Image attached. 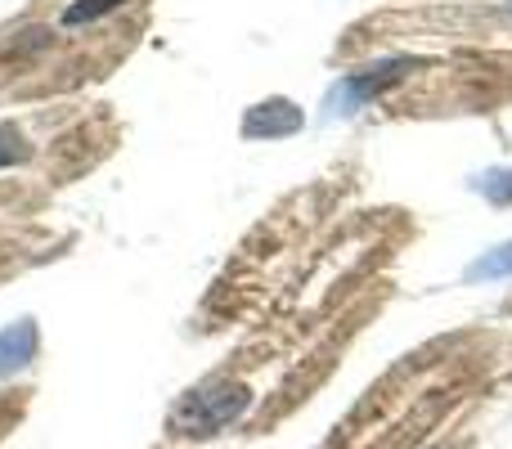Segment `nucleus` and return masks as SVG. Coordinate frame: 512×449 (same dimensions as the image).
<instances>
[{"label":"nucleus","mask_w":512,"mask_h":449,"mask_svg":"<svg viewBox=\"0 0 512 449\" xmlns=\"http://www.w3.org/2000/svg\"><path fill=\"white\" fill-rule=\"evenodd\" d=\"M252 409V391L243 382H207V387H194L189 396L176 400L171 409V432L189 436V441H203V436H216L225 427H234L243 414Z\"/></svg>","instance_id":"obj_1"},{"label":"nucleus","mask_w":512,"mask_h":449,"mask_svg":"<svg viewBox=\"0 0 512 449\" xmlns=\"http://www.w3.org/2000/svg\"><path fill=\"white\" fill-rule=\"evenodd\" d=\"M414 68H423V59L391 54V59H378V63H369V68H360V72H346V77H337L333 86H328L324 117L328 122H337V117H355L364 104H373V99L387 95L391 86H400L405 72H414Z\"/></svg>","instance_id":"obj_2"},{"label":"nucleus","mask_w":512,"mask_h":449,"mask_svg":"<svg viewBox=\"0 0 512 449\" xmlns=\"http://www.w3.org/2000/svg\"><path fill=\"white\" fill-rule=\"evenodd\" d=\"M306 113H301L292 99H265V104L248 108L243 117V135L248 140H283V135H297Z\"/></svg>","instance_id":"obj_3"},{"label":"nucleus","mask_w":512,"mask_h":449,"mask_svg":"<svg viewBox=\"0 0 512 449\" xmlns=\"http://www.w3.org/2000/svg\"><path fill=\"white\" fill-rule=\"evenodd\" d=\"M36 342H41V333H36L32 319H14V324L0 328V378L27 369L36 360Z\"/></svg>","instance_id":"obj_4"},{"label":"nucleus","mask_w":512,"mask_h":449,"mask_svg":"<svg viewBox=\"0 0 512 449\" xmlns=\"http://www.w3.org/2000/svg\"><path fill=\"white\" fill-rule=\"evenodd\" d=\"M463 279L468 283H481V279H512V243L504 247H495V252H486V256H477V261L463 270Z\"/></svg>","instance_id":"obj_5"},{"label":"nucleus","mask_w":512,"mask_h":449,"mask_svg":"<svg viewBox=\"0 0 512 449\" xmlns=\"http://www.w3.org/2000/svg\"><path fill=\"white\" fill-rule=\"evenodd\" d=\"M122 5H126V0H72V5L63 9L59 23L63 27H86V23H95V18L113 14V9H122Z\"/></svg>","instance_id":"obj_6"},{"label":"nucleus","mask_w":512,"mask_h":449,"mask_svg":"<svg viewBox=\"0 0 512 449\" xmlns=\"http://www.w3.org/2000/svg\"><path fill=\"white\" fill-rule=\"evenodd\" d=\"M472 189H477V194H486L490 203L508 207V203H512V167H495V171H486V176L472 180Z\"/></svg>","instance_id":"obj_7"},{"label":"nucleus","mask_w":512,"mask_h":449,"mask_svg":"<svg viewBox=\"0 0 512 449\" xmlns=\"http://www.w3.org/2000/svg\"><path fill=\"white\" fill-rule=\"evenodd\" d=\"M27 153H32V149H27L23 131H18V126H9V122H0V171L27 162Z\"/></svg>","instance_id":"obj_8"},{"label":"nucleus","mask_w":512,"mask_h":449,"mask_svg":"<svg viewBox=\"0 0 512 449\" xmlns=\"http://www.w3.org/2000/svg\"><path fill=\"white\" fill-rule=\"evenodd\" d=\"M508 9H512V5H508Z\"/></svg>","instance_id":"obj_9"}]
</instances>
